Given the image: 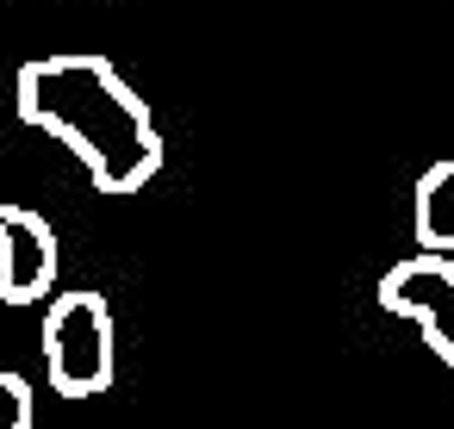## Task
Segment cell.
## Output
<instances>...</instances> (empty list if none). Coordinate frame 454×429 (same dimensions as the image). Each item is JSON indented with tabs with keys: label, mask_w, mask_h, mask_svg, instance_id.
Here are the masks:
<instances>
[{
	"label": "cell",
	"mask_w": 454,
	"mask_h": 429,
	"mask_svg": "<svg viewBox=\"0 0 454 429\" xmlns=\"http://www.w3.org/2000/svg\"><path fill=\"white\" fill-rule=\"evenodd\" d=\"M13 106L32 131L69 144L113 199L162 175V131L106 57H32L13 75Z\"/></svg>",
	"instance_id": "1"
},
{
	"label": "cell",
	"mask_w": 454,
	"mask_h": 429,
	"mask_svg": "<svg viewBox=\"0 0 454 429\" xmlns=\"http://www.w3.org/2000/svg\"><path fill=\"white\" fill-rule=\"evenodd\" d=\"M44 379L57 398H100L113 386V311L100 292H57L44 305Z\"/></svg>",
	"instance_id": "2"
},
{
	"label": "cell",
	"mask_w": 454,
	"mask_h": 429,
	"mask_svg": "<svg viewBox=\"0 0 454 429\" xmlns=\"http://www.w3.org/2000/svg\"><path fill=\"white\" fill-rule=\"evenodd\" d=\"M57 286V230L32 206H0V299L38 305Z\"/></svg>",
	"instance_id": "3"
},
{
	"label": "cell",
	"mask_w": 454,
	"mask_h": 429,
	"mask_svg": "<svg viewBox=\"0 0 454 429\" xmlns=\"http://www.w3.org/2000/svg\"><path fill=\"white\" fill-rule=\"evenodd\" d=\"M380 305H386L392 317H411V324H423L429 311L454 305V255H442V249L404 255V261L380 280Z\"/></svg>",
	"instance_id": "4"
},
{
	"label": "cell",
	"mask_w": 454,
	"mask_h": 429,
	"mask_svg": "<svg viewBox=\"0 0 454 429\" xmlns=\"http://www.w3.org/2000/svg\"><path fill=\"white\" fill-rule=\"evenodd\" d=\"M411 224H417V243H423V249L454 255V156H448V162H429V168L417 175Z\"/></svg>",
	"instance_id": "5"
},
{
	"label": "cell",
	"mask_w": 454,
	"mask_h": 429,
	"mask_svg": "<svg viewBox=\"0 0 454 429\" xmlns=\"http://www.w3.org/2000/svg\"><path fill=\"white\" fill-rule=\"evenodd\" d=\"M38 423V398L26 373H0V429H32Z\"/></svg>",
	"instance_id": "6"
},
{
	"label": "cell",
	"mask_w": 454,
	"mask_h": 429,
	"mask_svg": "<svg viewBox=\"0 0 454 429\" xmlns=\"http://www.w3.org/2000/svg\"><path fill=\"white\" fill-rule=\"evenodd\" d=\"M417 330H423V342H429V348L442 355V367L454 373V305H442V311H429V317H423Z\"/></svg>",
	"instance_id": "7"
}]
</instances>
